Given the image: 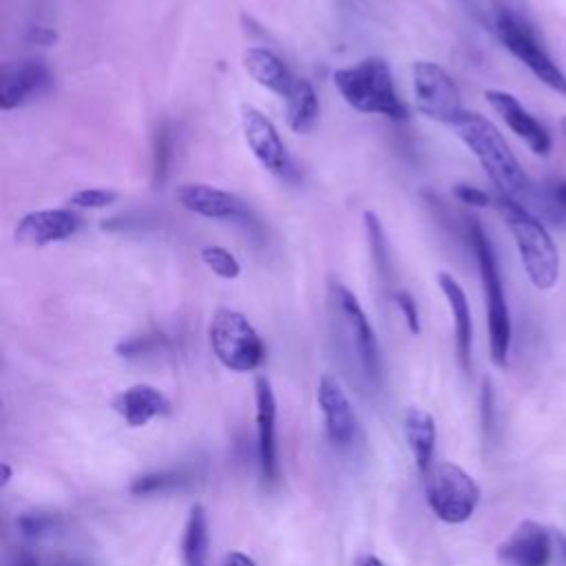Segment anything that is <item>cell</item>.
Listing matches in <instances>:
<instances>
[{"label": "cell", "instance_id": "cell-1", "mask_svg": "<svg viewBox=\"0 0 566 566\" xmlns=\"http://www.w3.org/2000/svg\"><path fill=\"white\" fill-rule=\"evenodd\" d=\"M327 325L334 352L352 382L363 389H378L382 382V358L374 327L354 292L338 281L327 287Z\"/></svg>", "mask_w": 566, "mask_h": 566}, {"label": "cell", "instance_id": "cell-2", "mask_svg": "<svg viewBox=\"0 0 566 566\" xmlns=\"http://www.w3.org/2000/svg\"><path fill=\"white\" fill-rule=\"evenodd\" d=\"M451 128L480 161V166L497 188V195L528 208V203L535 199L533 181L524 172L522 164L517 161L495 124L480 113L464 111Z\"/></svg>", "mask_w": 566, "mask_h": 566}, {"label": "cell", "instance_id": "cell-3", "mask_svg": "<svg viewBox=\"0 0 566 566\" xmlns=\"http://www.w3.org/2000/svg\"><path fill=\"white\" fill-rule=\"evenodd\" d=\"M493 31L502 46L517 57L542 84L566 97V73L551 57L537 33V24L526 0H489Z\"/></svg>", "mask_w": 566, "mask_h": 566}, {"label": "cell", "instance_id": "cell-4", "mask_svg": "<svg viewBox=\"0 0 566 566\" xmlns=\"http://www.w3.org/2000/svg\"><path fill=\"white\" fill-rule=\"evenodd\" d=\"M332 82L345 104L358 113L382 115L396 122L409 117V111L396 91L391 66L378 55L336 69L332 73Z\"/></svg>", "mask_w": 566, "mask_h": 566}, {"label": "cell", "instance_id": "cell-5", "mask_svg": "<svg viewBox=\"0 0 566 566\" xmlns=\"http://www.w3.org/2000/svg\"><path fill=\"white\" fill-rule=\"evenodd\" d=\"M495 208L513 234L528 281L537 290H551L559 279V254L546 226L531 212V208L513 199L497 195Z\"/></svg>", "mask_w": 566, "mask_h": 566}, {"label": "cell", "instance_id": "cell-6", "mask_svg": "<svg viewBox=\"0 0 566 566\" xmlns=\"http://www.w3.org/2000/svg\"><path fill=\"white\" fill-rule=\"evenodd\" d=\"M469 241L475 254L480 281H482V292H484V303H486V327H489V352L491 360L497 367H504L509 360L511 352V314H509V303L504 294V283L500 274V263L493 250V243L484 228L471 219L469 223Z\"/></svg>", "mask_w": 566, "mask_h": 566}, {"label": "cell", "instance_id": "cell-7", "mask_svg": "<svg viewBox=\"0 0 566 566\" xmlns=\"http://www.w3.org/2000/svg\"><path fill=\"white\" fill-rule=\"evenodd\" d=\"M208 340L217 360L230 371H252L263 363L265 347L252 323L237 310L219 307L208 325Z\"/></svg>", "mask_w": 566, "mask_h": 566}, {"label": "cell", "instance_id": "cell-8", "mask_svg": "<svg viewBox=\"0 0 566 566\" xmlns=\"http://www.w3.org/2000/svg\"><path fill=\"white\" fill-rule=\"evenodd\" d=\"M424 495L438 520L462 524L473 515L480 502V486L462 467L433 462L424 473Z\"/></svg>", "mask_w": 566, "mask_h": 566}, {"label": "cell", "instance_id": "cell-9", "mask_svg": "<svg viewBox=\"0 0 566 566\" xmlns=\"http://www.w3.org/2000/svg\"><path fill=\"white\" fill-rule=\"evenodd\" d=\"M411 86H413L416 108L424 117L453 126L464 113L460 88L440 64L429 60L413 62Z\"/></svg>", "mask_w": 566, "mask_h": 566}, {"label": "cell", "instance_id": "cell-10", "mask_svg": "<svg viewBox=\"0 0 566 566\" xmlns=\"http://www.w3.org/2000/svg\"><path fill=\"white\" fill-rule=\"evenodd\" d=\"M241 128L248 148L256 157V161L276 177H290L294 172L290 153L276 130V126L254 106L241 108Z\"/></svg>", "mask_w": 566, "mask_h": 566}, {"label": "cell", "instance_id": "cell-11", "mask_svg": "<svg viewBox=\"0 0 566 566\" xmlns=\"http://www.w3.org/2000/svg\"><path fill=\"white\" fill-rule=\"evenodd\" d=\"M316 400L323 411L325 433H327L329 442L338 449L352 447L358 438V418L354 413V407H352L345 389L340 387V382L334 376L325 374L318 380Z\"/></svg>", "mask_w": 566, "mask_h": 566}, {"label": "cell", "instance_id": "cell-12", "mask_svg": "<svg viewBox=\"0 0 566 566\" xmlns=\"http://www.w3.org/2000/svg\"><path fill=\"white\" fill-rule=\"evenodd\" d=\"M553 557V533L533 522H520L497 546L500 566H548Z\"/></svg>", "mask_w": 566, "mask_h": 566}, {"label": "cell", "instance_id": "cell-13", "mask_svg": "<svg viewBox=\"0 0 566 566\" xmlns=\"http://www.w3.org/2000/svg\"><path fill=\"white\" fill-rule=\"evenodd\" d=\"M484 99L489 102V106L500 115V119L539 157L551 155L553 150V139L546 130V126L535 119L524 104L509 91H500V88H489L484 91Z\"/></svg>", "mask_w": 566, "mask_h": 566}, {"label": "cell", "instance_id": "cell-14", "mask_svg": "<svg viewBox=\"0 0 566 566\" xmlns=\"http://www.w3.org/2000/svg\"><path fill=\"white\" fill-rule=\"evenodd\" d=\"M256 400V453L259 469L265 486H274L279 480V460H276V398L272 385L265 376H259L254 382Z\"/></svg>", "mask_w": 566, "mask_h": 566}, {"label": "cell", "instance_id": "cell-15", "mask_svg": "<svg viewBox=\"0 0 566 566\" xmlns=\"http://www.w3.org/2000/svg\"><path fill=\"white\" fill-rule=\"evenodd\" d=\"M82 226V217L71 208H49L33 210L24 214L15 226V241L31 248H42L49 243L64 241L73 237Z\"/></svg>", "mask_w": 566, "mask_h": 566}, {"label": "cell", "instance_id": "cell-16", "mask_svg": "<svg viewBox=\"0 0 566 566\" xmlns=\"http://www.w3.org/2000/svg\"><path fill=\"white\" fill-rule=\"evenodd\" d=\"M51 82V71L40 60H22L15 64H7L0 77V108L11 111L24 106L27 102L49 91Z\"/></svg>", "mask_w": 566, "mask_h": 566}, {"label": "cell", "instance_id": "cell-17", "mask_svg": "<svg viewBox=\"0 0 566 566\" xmlns=\"http://www.w3.org/2000/svg\"><path fill=\"white\" fill-rule=\"evenodd\" d=\"M175 197L184 210L206 219H245L248 217V208L237 195L208 184H181Z\"/></svg>", "mask_w": 566, "mask_h": 566}, {"label": "cell", "instance_id": "cell-18", "mask_svg": "<svg viewBox=\"0 0 566 566\" xmlns=\"http://www.w3.org/2000/svg\"><path fill=\"white\" fill-rule=\"evenodd\" d=\"M451 316H453V334H455V354H458V363L460 367L469 374L471 371V345H473V321H471V307H469V298L462 290V285L453 279V274L449 272H438L436 276Z\"/></svg>", "mask_w": 566, "mask_h": 566}, {"label": "cell", "instance_id": "cell-19", "mask_svg": "<svg viewBox=\"0 0 566 566\" xmlns=\"http://www.w3.org/2000/svg\"><path fill=\"white\" fill-rule=\"evenodd\" d=\"M113 409L124 418L128 427H144L155 416L170 411L168 398L153 385H133L115 396Z\"/></svg>", "mask_w": 566, "mask_h": 566}, {"label": "cell", "instance_id": "cell-20", "mask_svg": "<svg viewBox=\"0 0 566 566\" xmlns=\"http://www.w3.org/2000/svg\"><path fill=\"white\" fill-rule=\"evenodd\" d=\"M243 66L259 86H263L281 97L287 95V91L294 82V75L287 69V64L274 51H270L265 46H250L243 53Z\"/></svg>", "mask_w": 566, "mask_h": 566}, {"label": "cell", "instance_id": "cell-21", "mask_svg": "<svg viewBox=\"0 0 566 566\" xmlns=\"http://www.w3.org/2000/svg\"><path fill=\"white\" fill-rule=\"evenodd\" d=\"M405 440L411 449L418 471L424 475L433 464V449H436V420L429 411L420 407H409L405 411Z\"/></svg>", "mask_w": 566, "mask_h": 566}, {"label": "cell", "instance_id": "cell-22", "mask_svg": "<svg viewBox=\"0 0 566 566\" xmlns=\"http://www.w3.org/2000/svg\"><path fill=\"white\" fill-rule=\"evenodd\" d=\"M285 99V122L294 133H307L318 119V97L305 77H294Z\"/></svg>", "mask_w": 566, "mask_h": 566}, {"label": "cell", "instance_id": "cell-23", "mask_svg": "<svg viewBox=\"0 0 566 566\" xmlns=\"http://www.w3.org/2000/svg\"><path fill=\"white\" fill-rule=\"evenodd\" d=\"M210 555V531H208V515L201 504H192L184 537H181V559L184 566H208Z\"/></svg>", "mask_w": 566, "mask_h": 566}, {"label": "cell", "instance_id": "cell-24", "mask_svg": "<svg viewBox=\"0 0 566 566\" xmlns=\"http://www.w3.org/2000/svg\"><path fill=\"white\" fill-rule=\"evenodd\" d=\"M190 478L184 471H150L144 475H137L130 482L133 495H153V493H166L172 489H179Z\"/></svg>", "mask_w": 566, "mask_h": 566}, {"label": "cell", "instance_id": "cell-25", "mask_svg": "<svg viewBox=\"0 0 566 566\" xmlns=\"http://www.w3.org/2000/svg\"><path fill=\"white\" fill-rule=\"evenodd\" d=\"M201 261L208 265V270H212L219 279H237L241 274V265L237 261V256L226 250L223 245H206L201 248Z\"/></svg>", "mask_w": 566, "mask_h": 566}, {"label": "cell", "instance_id": "cell-26", "mask_svg": "<svg viewBox=\"0 0 566 566\" xmlns=\"http://www.w3.org/2000/svg\"><path fill=\"white\" fill-rule=\"evenodd\" d=\"M117 197L119 195L111 188H82L69 197V203L73 208H82V210H97V208H106V206L115 203Z\"/></svg>", "mask_w": 566, "mask_h": 566}, {"label": "cell", "instance_id": "cell-27", "mask_svg": "<svg viewBox=\"0 0 566 566\" xmlns=\"http://www.w3.org/2000/svg\"><path fill=\"white\" fill-rule=\"evenodd\" d=\"M18 526L24 535L29 537H40L51 533L53 528L60 526V517L55 513H44V511H31V513H22L18 517Z\"/></svg>", "mask_w": 566, "mask_h": 566}, {"label": "cell", "instance_id": "cell-28", "mask_svg": "<svg viewBox=\"0 0 566 566\" xmlns=\"http://www.w3.org/2000/svg\"><path fill=\"white\" fill-rule=\"evenodd\" d=\"M365 230H367V239H369V248H371V256L376 261L378 272L385 276V265H387V243H385V234L382 228L376 219L374 212H365Z\"/></svg>", "mask_w": 566, "mask_h": 566}, {"label": "cell", "instance_id": "cell-29", "mask_svg": "<svg viewBox=\"0 0 566 566\" xmlns=\"http://www.w3.org/2000/svg\"><path fill=\"white\" fill-rule=\"evenodd\" d=\"M170 135L166 130V126H161L155 135V153H153V170H155V181L164 179L166 177V170H168V159H170Z\"/></svg>", "mask_w": 566, "mask_h": 566}, {"label": "cell", "instance_id": "cell-30", "mask_svg": "<svg viewBox=\"0 0 566 566\" xmlns=\"http://www.w3.org/2000/svg\"><path fill=\"white\" fill-rule=\"evenodd\" d=\"M394 303L398 305L409 332L418 334L420 332V314H418V305H416L413 296L407 290H398V292H394Z\"/></svg>", "mask_w": 566, "mask_h": 566}, {"label": "cell", "instance_id": "cell-31", "mask_svg": "<svg viewBox=\"0 0 566 566\" xmlns=\"http://www.w3.org/2000/svg\"><path fill=\"white\" fill-rule=\"evenodd\" d=\"M453 197L467 206H473V208H486L491 203V197L489 192H484L482 188L478 186H471V184H458L453 186Z\"/></svg>", "mask_w": 566, "mask_h": 566}, {"label": "cell", "instance_id": "cell-32", "mask_svg": "<svg viewBox=\"0 0 566 566\" xmlns=\"http://www.w3.org/2000/svg\"><path fill=\"white\" fill-rule=\"evenodd\" d=\"M31 42H35V44H51V42H55V31H51V29H46V27H31L29 29V35H27Z\"/></svg>", "mask_w": 566, "mask_h": 566}, {"label": "cell", "instance_id": "cell-33", "mask_svg": "<svg viewBox=\"0 0 566 566\" xmlns=\"http://www.w3.org/2000/svg\"><path fill=\"white\" fill-rule=\"evenodd\" d=\"M7 566H40V564H38V557L31 551L20 548V551L13 553V557L9 559Z\"/></svg>", "mask_w": 566, "mask_h": 566}, {"label": "cell", "instance_id": "cell-34", "mask_svg": "<svg viewBox=\"0 0 566 566\" xmlns=\"http://www.w3.org/2000/svg\"><path fill=\"white\" fill-rule=\"evenodd\" d=\"M223 566H256L252 557H248L245 553H239V551H232L223 557Z\"/></svg>", "mask_w": 566, "mask_h": 566}, {"label": "cell", "instance_id": "cell-35", "mask_svg": "<svg viewBox=\"0 0 566 566\" xmlns=\"http://www.w3.org/2000/svg\"><path fill=\"white\" fill-rule=\"evenodd\" d=\"M553 197H555V203L566 210V177L553 184Z\"/></svg>", "mask_w": 566, "mask_h": 566}, {"label": "cell", "instance_id": "cell-36", "mask_svg": "<svg viewBox=\"0 0 566 566\" xmlns=\"http://www.w3.org/2000/svg\"><path fill=\"white\" fill-rule=\"evenodd\" d=\"M553 544H555V548H557V555H559L562 566H566V535H564L562 531L553 533Z\"/></svg>", "mask_w": 566, "mask_h": 566}, {"label": "cell", "instance_id": "cell-37", "mask_svg": "<svg viewBox=\"0 0 566 566\" xmlns=\"http://www.w3.org/2000/svg\"><path fill=\"white\" fill-rule=\"evenodd\" d=\"M478 18H482L484 20V7H482V0H462Z\"/></svg>", "mask_w": 566, "mask_h": 566}, {"label": "cell", "instance_id": "cell-38", "mask_svg": "<svg viewBox=\"0 0 566 566\" xmlns=\"http://www.w3.org/2000/svg\"><path fill=\"white\" fill-rule=\"evenodd\" d=\"M356 566H385V564H382V559H378L376 555H363Z\"/></svg>", "mask_w": 566, "mask_h": 566}, {"label": "cell", "instance_id": "cell-39", "mask_svg": "<svg viewBox=\"0 0 566 566\" xmlns=\"http://www.w3.org/2000/svg\"><path fill=\"white\" fill-rule=\"evenodd\" d=\"M46 566H82V564L77 559H71V557H55Z\"/></svg>", "mask_w": 566, "mask_h": 566}, {"label": "cell", "instance_id": "cell-40", "mask_svg": "<svg viewBox=\"0 0 566 566\" xmlns=\"http://www.w3.org/2000/svg\"><path fill=\"white\" fill-rule=\"evenodd\" d=\"M559 133H562V137L566 139V117L559 119Z\"/></svg>", "mask_w": 566, "mask_h": 566}, {"label": "cell", "instance_id": "cell-41", "mask_svg": "<svg viewBox=\"0 0 566 566\" xmlns=\"http://www.w3.org/2000/svg\"><path fill=\"white\" fill-rule=\"evenodd\" d=\"M2 469H4V478H2V484H7V482H9V475H11V471H9V467H7V464H2Z\"/></svg>", "mask_w": 566, "mask_h": 566}]
</instances>
